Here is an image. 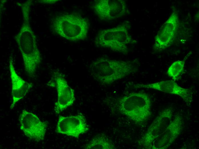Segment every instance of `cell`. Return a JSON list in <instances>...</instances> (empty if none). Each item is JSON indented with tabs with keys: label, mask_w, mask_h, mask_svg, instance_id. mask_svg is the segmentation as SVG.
Listing matches in <instances>:
<instances>
[{
	"label": "cell",
	"mask_w": 199,
	"mask_h": 149,
	"mask_svg": "<svg viewBox=\"0 0 199 149\" xmlns=\"http://www.w3.org/2000/svg\"><path fill=\"white\" fill-rule=\"evenodd\" d=\"M92 75L98 81L109 84L123 78L136 70L131 61L110 60L102 58L93 61L90 65Z\"/></svg>",
	"instance_id": "obj_1"
},
{
	"label": "cell",
	"mask_w": 199,
	"mask_h": 149,
	"mask_svg": "<svg viewBox=\"0 0 199 149\" xmlns=\"http://www.w3.org/2000/svg\"><path fill=\"white\" fill-rule=\"evenodd\" d=\"M120 111L135 122H144L151 115L152 103L148 95L142 92H132L118 100Z\"/></svg>",
	"instance_id": "obj_2"
},
{
	"label": "cell",
	"mask_w": 199,
	"mask_h": 149,
	"mask_svg": "<svg viewBox=\"0 0 199 149\" xmlns=\"http://www.w3.org/2000/svg\"><path fill=\"white\" fill-rule=\"evenodd\" d=\"M54 31L68 40L77 41L87 37L89 23L86 19L77 14H63L56 17L52 23Z\"/></svg>",
	"instance_id": "obj_3"
},
{
	"label": "cell",
	"mask_w": 199,
	"mask_h": 149,
	"mask_svg": "<svg viewBox=\"0 0 199 149\" xmlns=\"http://www.w3.org/2000/svg\"><path fill=\"white\" fill-rule=\"evenodd\" d=\"M15 38L22 55L25 70L28 76L33 78L41 61L35 36L31 29L25 26Z\"/></svg>",
	"instance_id": "obj_4"
},
{
	"label": "cell",
	"mask_w": 199,
	"mask_h": 149,
	"mask_svg": "<svg viewBox=\"0 0 199 149\" xmlns=\"http://www.w3.org/2000/svg\"><path fill=\"white\" fill-rule=\"evenodd\" d=\"M126 28L120 26L114 28L103 30L97 34L96 44L114 51L126 53L128 45L132 42Z\"/></svg>",
	"instance_id": "obj_5"
},
{
	"label": "cell",
	"mask_w": 199,
	"mask_h": 149,
	"mask_svg": "<svg viewBox=\"0 0 199 149\" xmlns=\"http://www.w3.org/2000/svg\"><path fill=\"white\" fill-rule=\"evenodd\" d=\"M19 121L20 128L27 137L37 142L44 139L47 122L41 121L36 115L25 109L20 113Z\"/></svg>",
	"instance_id": "obj_6"
},
{
	"label": "cell",
	"mask_w": 199,
	"mask_h": 149,
	"mask_svg": "<svg viewBox=\"0 0 199 149\" xmlns=\"http://www.w3.org/2000/svg\"><path fill=\"white\" fill-rule=\"evenodd\" d=\"M173 111L168 108L159 113L140 140V144L146 149H150L153 141L168 127L172 119Z\"/></svg>",
	"instance_id": "obj_7"
},
{
	"label": "cell",
	"mask_w": 199,
	"mask_h": 149,
	"mask_svg": "<svg viewBox=\"0 0 199 149\" xmlns=\"http://www.w3.org/2000/svg\"><path fill=\"white\" fill-rule=\"evenodd\" d=\"M56 132L78 138L79 135L88 130L85 117L81 113L71 116L59 117Z\"/></svg>",
	"instance_id": "obj_8"
},
{
	"label": "cell",
	"mask_w": 199,
	"mask_h": 149,
	"mask_svg": "<svg viewBox=\"0 0 199 149\" xmlns=\"http://www.w3.org/2000/svg\"><path fill=\"white\" fill-rule=\"evenodd\" d=\"M93 9L102 19L110 20L121 17L126 12V4L121 0H100L95 1Z\"/></svg>",
	"instance_id": "obj_9"
},
{
	"label": "cell",
	"mask_w": 199,
	"mask_h": 149,
	"mask_svg": "<svg viewBox=\"0 0 199 149\" xmlns=\"http://www.w3.org/2000/svg\"><path fill=\"white\" fill-rule=\"evenodd\" d=\"M183 124L182 116L177 114L166 130L153 141L150 149L167 148L182 132Z\"/></svg>",
	"instance_id": "obj_10"
},
{
	"label": "cell",
	"mask_w": 199,
	"mask_h": 149,
	"mask_svg": "<svg viewBox=\"0 0 199 149\" xmlns=\"http://www.w3.org/2000/svg\"><path fill=\"white\" fill-rule=\"evenodd\" d=\"M134 86L136 88L153 89L178 95L188 105L190 104L193 99L192 91L180 86L174 80H165L147 84H138Z\"/></svg>",
	"instance_id": "obj_11"
},
{
	"label": "cell",
	"mask_w": 199,
	"mask_h": 149,
	"mask_svg": "<svg viewBox=\"0 0 199 149\" xmlns=\"http://www.w3.org/2000/svg\"><path fill=\"white\" fill-rule=\"evenodd\" d=\"M178 24L177 13L173 12L162 25L155 36L154 49L156 51L164 50L173 40Z\"/></svg>",
	"instance_id": "obj_12"
},
{
	"label": "cell",
	"mask_w": 199,
	"mask_h": 149,
	"mask_svg": "<svg viewBox=\"0 0 199 149\" xmlns=\"http://www.w3.org/2000/svg\"><path fill=\"white\" fill-rule=\"evenodd\" d=\"M54 77L58 96L54 110L56 113L59 114L72 105L75 98L74 90L69 86L62 74L56 73Z\"/></svg>",
	"instance_id": "obj_13"
},
{
	"label": "cell",
	"mask_w": 199,
	"mask_h": 149,
	"mask_svg": "<svg viewBox=\"0 0 199 149\" xmlns=\"http://www.w3.org/2000/svg\"><path fill=\"white\" fill-rule=\"evenodd\" d=\"M9 68L12 84V100L10 106L11 109L24 97L33 84L26 81L17 74L11 60L9 61Z\"/></svg>",
	"instance_id": "obj_14"
},
{
	"label": "cell",
	"mask_w": 199,
	"mask_h": 149,
	"mask_svg": "<svg viewBox=\"0 0 199 149\" xmlns=\"http://www.w3.org/2000/svg\"><path fill=\"white\" fill-rule=\"evenodd\" d=\"M115 147L104 134H100L93 137L84 147L85 149H111Z\"/></svg>",
	"instance_id": "obj_15"
},
{
	"label": "cell",
	"mask_w": 199,
	"mask_h": 149,
	"mask_svg": "<svg viewBox=\"0 0 199 149\" xmlns=\"http://www.w3.org/2000/svg\"><path fill=\"white\" fill-rule=\"evenodd\" d=\"M185 60H178L174 62L169 67L167 71L168 75L176 81L183 72Z\"/></svg>",
	"instance_id": "obj_16"
}]
</instances>
